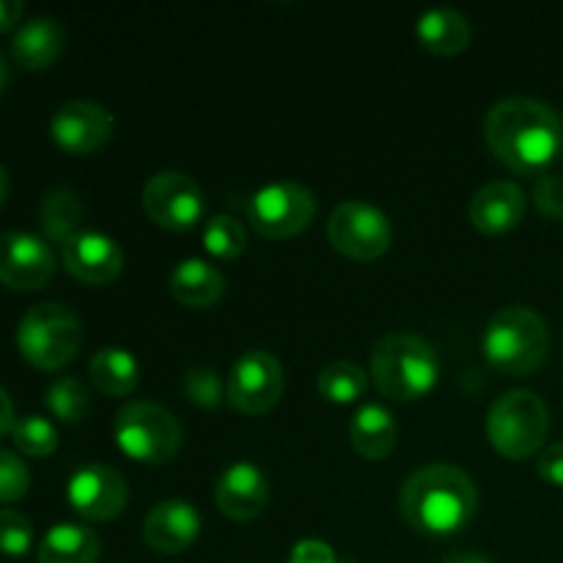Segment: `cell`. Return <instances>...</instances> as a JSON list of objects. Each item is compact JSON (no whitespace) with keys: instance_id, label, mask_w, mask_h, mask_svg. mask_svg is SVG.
I'll return each instance as SVG.
<instances>
[{"instance_id":"1","label":"cell","mask_w":563,"mask_h":563,"mask_svg":"<svg viewBox=\"0 0 563 563\" xmlns=\"http://www.w3.org/2000/svg\"><path fill=\"white\" fill-rule=\"evenodd\" d=\"M484 137L506 168L522 176H544L563 148V121L539 99H500L484 119Z\"/></svg>"},{"instance_id":"2","label":"cell","mask_w":563,"mask_h":563,"mask_svg":"<svg viewBox=\"0 0 563 563\" xmlns=\"http://www.w3.org/2000/svg\"><path fill=\"white\" fill-rule=\"evenodd\" d=\"M399 509L416 531L451 537L476 517V484L456 465L434 462L407 476L399 493Z\"/></svg>"},{"instance_id":"3","label":"cell","mask_w":563,"mask_h":563,"mask_svg":"<svg viewBox=\"0 0 563 563\" xmlns=\"http://www.w3.org/2000/svg\"><path fill=\"white\" fill-rule=\"evenodd\" d=\"M372 379L390 401H416L440 379V357L416 333H388L372 350Z\"/></svg>"},{"instance_id":"4","label":"cell","mask_w":563,"mask_h":563,"mask_svg":"<svg viewBox=\"0 0 563 563\" xmlns=\"http://www.w3.org/2000/svg\"><path fill=\"white\" fill-rule=\"evenodd\" d=\"M482 350L495 372L506 377H528L548 357L550 330L533 308L506 306L489 319Z\"/></svg>"},{"instance_id":"5","label":"cell","mask_w":563,"mask_h":563,"mask_svg":"<svg viewBox=\"0 0 563 563\" xmlns=\"http://www.w3.org/2000/svg\"><path fill=\"white\" fill-rule=\"evenodd\" d=\"M82 344L80 319L60 302H38L27 308L16 324V346L38 372H58L75 361Z\"/></svg>"},{"instance_id":"6","label":"cell","mask_w":563,"mask_h":563,"mask_svg":"<svg viewBox=\"0 0 563 563\" xmlns=\"http://www.w3.org/2000/svg\"><path fill=\"white\" fill-rule=\"evenodd\" d=\"M550 412L533 390H509L487 412V438L506 460H526L544 445Z\"/></svg>"},{"instance_id":"7","label":"cell","mask_w":563,"mask_h":563,"mask_svg":"<svg viewBox=\"0 0 563 563\" xmlns=\"http://www.w3.org/2000/svg\"><path fill=\"white\" fill-rule=\"evenodd\" d=\"M181 423L154 401H130L115 416V443L141 465H165L181 449Z\"/></svg>"},{"instance_id":"8","label":"cell","mask_w":563,"mask_h":563,"mask_svg":"<svg viewBox=\"0 0 563 563\" xmlns=\"http://www.w3.org/2000/svg\"><path fill=\"white\" fill-rule=\"evenodd\" d=\"M247 220L264 240H289L317 218V198L306 185L275 181L247 198Z\"/></svg>"},{"instance_id":"9","label":"cell","mask_w":563,"mask_h":563,"mask_svg":"<svg viewBox=\"0 0 563 563\" xmlns=\"http://www.w3.org/2000/svg\"><path fill=\"white\" fill-rule=\"evenodd\" d=\"M286 374L278 357L267 350H247L231 366L225 399L242 416H264L280 401Z\"/></svg>"},{"instance_id":"10","label":"cell","mask_w":563,"mask_h":563,"mask_svg":"<svg viewBox=\"0 0 563 563\" xmlns=\"http://www.w3.org/2000/svg\"><path fill=\"white\" fill-rule=\"evenodd\" d=\"M328 240L341 256L355 262H374L390 247L394 231L377 207L363 201H344L330 212Z\"/></svg>"},{"instance_id":"11","label":"cell","mask_w":563,"mask_h":563,"mask_svg":"<svg viewBox=\"0 0 563 563\" xmlns=\"http://www.w3.org/2000/svg\"><path fill=\"white\" fill-rule=\"evenodd\" d=\"M143 209L157 225L187 231L203 218V190L181 170H159L143 185Z\"/></svg>"},{"instance_id":"12","label":"cell","mask_w":563,"mask_h":563,"mask_svg":"<svg viewBox=\"0 0 563 563\" xmlns=\"http://www.w3.org/2000/svg\"><path fill=\"white\" fill-rule=\"evenodd\" d=\"M55 275V256L49 245L25 231L0 234V284L14 291H36Z\"/></svg>"},{"instance_id":"13","label":"cell","mask_w":563,"mask_h":563,"mask_svg":"<svg viewBox=\"0 0 563 563\" xmlns=\"http://www.w3.org/2000/svg\"><path fill=\"white\" fill-rule=\"evenodd\" d=\"M49 135L55 146L75 157H88L99 152L113 135V115L91 99H75L60 104L49 121Z\"/></svg>"},{"instance_id":"14","label":"cell","mask_w":563,"mask_h":563,"mask_svg":"<svg viewBox=\"0 0 563 563\" xmlns=\"http://www.w3.org/2000/svg\"><path fill=\"white\" fill-rule=\"evenodd\" d=\"M66 498L80 517L91 522H104L124 511L130 489H126L124 476L115 467L86 465L69 478Z\"/></svg>"},{"instance_id":"15","label":"cell","mask_w":563,"mask_h":563,"mask_svg":"<svg viewBox=\"0 0 563 563\" xmlns=\"http://www.w3.org/2000/svg\"><path fill=\"white\" fill-rule=\"evenodd\" d=\"M66 273L88 286H108L124 269V253L113 236L102 231H77L60 245Z\"/></svg>"},{"instance_id":"16","label":"cell","mask_w":563,"mask_h":563,"mask_svg":"<svg viewBox=\"0 0 563 563\" xmlns=\"http://www.w3.org/2000/svg\"><path fill=\"white\" fill-rule=\"evenodd\" d=\"M269 484L267 476L251 462H234L220 473L214 484V504L229 520L251 522L267 509Z\"/></svg>"},{"instance_id":"17","label":"cell","mask_w":563,"mask_h":563,"mask_svg":"<svg viewBox=\"0 0 563 563\" xmlns=\"http://www.w3.org/2000/svg\"><path fill=\"white\" fill-rule=\"evenodd\" d=\"M201 533V515L187 500H163L143 520V539L163 555L185 553Z\"/></svg>"},{"instance_id":"18","label":"cell","mask_w":563,"mask_h":563,"mask_svg":"<svg viewBox=\"0 0 563 563\" xmlns=\"http://www.w3.org/2000/svg\"><path fill=\"white\" fill-rule=\"evenodd\" d=\"M528 198L520 185L515 181H489L482 190L473 196L471 201V223L482 234H506V231L517 229L526 220Z\"/></svg>"},{"instance_id":"19","label":"cell","mask_w":563,"mask_h":563,"mask_svg":"<svg viewBox=\"0 0 563 563\" xmlns=\"http://www.w3.org/2000/svg\"><path fill=\"white\" fill-rule=\"evenodd\" d=\"M66 47V31L55 16H33L16 31L11 53L27 71H42L60 58Z\"/></svg>"},{"instance_id":"20","label":"cell","mask_w":563,"mask_h":563,"mask_svg":"<svg viewBox=\"0 0 563 563\" xmlns=\"http://www.w3.org/2000/svg\"><path fill=\"white\" fill-rule=\"evenodd\" d=\"M170 295L187 308H209L223 297L225 278L218 267L203 258H185L168 278Z\"/></svg>"},{"instance_id":"21","label":"cell","mask_w":563,"mask_h":563,"mask_svg":"<svg viewBox=\"0 0 563 563\" xmlns=\"http://www.w3.org/2000/svg\"><path fill=\"white\" fill-rule=\"evenodd\" d=\"M416 36L429 53L434 55H460L471 44V22L465 14L454 9H429L418 16Z\"/></svg>"},{"instance_id":"22","label":"cell","mask_w":563,"mask_h":563,"mask_svg":"<svg viewBox=\"0 0 563 563\" xmlns=\"http://www.w3.org/2000/svg\"><path fill=\"white\" fill-rule=\"evenodd\" d=\"M396 438H399V429L390 410H385L383 405L361 407L350 423L352 449L372 462L385 460L396 449Z\"/></svg>"},{"instance_id":"23","label":"cell","mask_w":563,"mask_h":563,"mask_svg":"<svg viewBox=\"0 0 563 563\" xmlns=\"http://www.w3.org/2000/svg\"><path fill=\"white\" fill-rule=\"evenodd\" d=\"M102 544L99 537L86 526L60 522L44 533L38 544V563H97Z\"/></svg>"},{"instance_id":"24","label":"cell","mask_w":563,"mask_h":563,"mask_svg":"<svg viewBox=\"0 0 563 563\" xmlns=\"http://www.w3.org/2000/svg\"><path fill=\"white\" fill-rule=\"evenodd\" d=\"M88 377L97 385V390L121 399V396H130L137 388V383H141V366H137L132 352L121 350V346H104V350H99L91 357Z\"/></svg>"},{"instance_id":"25","label":"cell","mask_w":563,"mask_h":563,"mask_svg":"<svg viewBox=\"0 0 563 563\" xmlns=\"http://www.w3.org/2000/svg\"><path fill=\"white\" fill-rule=\"evenodd\" d=\"M82 214H86V209H82L80 198H77L71 190L58 187V190L47 192L42 201L44 236H47L49 242H58V245H64L69 236H75L77 231H80Z\"/></svg>"},{"instance_id":"26","label":"cell","mask_w":563,"mask_h":563,"mask_svg":"<svg viewBox=\"0 0 563 563\" xmlns=\"http://www.w3.org/2000/svg\"><path fill=\"white\" fill-rule=\"evenodd\" d=\"M319 394L322 399L333 401V405H350L366 394L368 377L357 363L352 361H335L319 372Z\"/></svg>"},{"instance_id":"27","label":"cell","mask_w":563,"mask_h":563,"mask_svg":"<svg viewBox=\"0 0 563 563\" xmlns=\"http://www.w3.org/2000/svg\"><path fill=\"white\" fill-rule=\"evenodd\" d=\"M44 405H47V410L58 421L80 423L91 412V394H88V388L77 377H60L49 385Z\"/></svg>"},{"instance_id":"28","label":"cell","mask_w":563,"mask_h":563,"mask_svg":"<svg viewBox=\"0 0 563 563\" xmlns=\"http://www.w3.org/2000/svg\"><path fill=\"white\" fill-rule=\"evenodd\" d=\"M203 247L218 258H236L245 253L247 234L245 225L234 218V214H214L203 229Z\"/></svg>"},{"instance_id":"29","label":"cell","mask_w":563,"mask_h":563,"mask_svg":"<svg viewBox=\"0 0 563 563\" xmlns=\"http://www.w3.org/2000/svg\"><path fill=\"white\" fill-rule=\"evenodd\" d=\"M11 443L25 456H49L58 449V432L42 416H22L11 429Z\"/></svg>"},{"instance_id":"30","label":"cell","mask_w":563,"mask_h":563,"mask_svg":"<svg viewBox=\"0 0 563 563\" xmlns=\"http://www.w3.org/2000/svg\"><path fill=\"white\" fill-rule=\"evenodd\" d=\"M33 544V526L22 511L0 509V555L22 559Z\"/></svg>"},{"instance_id":"31","label":"cell","mask_w":563,"mask_h":563,"mask_svg":"<svg viewBox=\"0 0 563 563\" xmlns=\"http://www.w3.org/2000/svg\"><path fill=\"white\" fill-rule=\"evenodd\" d=\"M31 489V471L11 451L0 449V504H16Z\"/></svg>"},{"instance_id":"32","label":"cell","mask_w":563,"mask_h":563,"mask_svg":"<svg viewBox=\"0 0 563 563\" xmlns=\"http://www.w3.org/2000/svg\"><path fill=\"white\" fill-rule=\"evenodd\" d=\"M181 390H185V396L192 405L203 407V410H214L225 396L223 383H220V377L212 368H190L185 383H181Z\"/></svg>"},{"instance_id":"33","label":"cell","mask_w":563,"mask_h":563,"mask_svg":"<svg viewBox=\"0 0 563 563\" xmlns=\"http://www.w3.org/2000/svg\"><path fill=\"white\" fill-rule=\"evenodd\" d=\"M533 203L548 220H563V176H539L533 185Z\"/></svg>"},{"instance_id":"34","label":"cell","mask_w":563,"mask_h":563,"mask_svg":"<svg viewBox=\"0 0 563 563\" xmlns=\"http://www.w3.org/2000/svg\"><path fill=\"white\" fill-rule=\"evenodd\" d=\"M289 563H339L335 561V550L328 542H319V539H302L291 550Z\"/></svg>"},{"instance_id":"35","label":"cell","mask_w":563,"mask_h":563,"mask_svg":"<svg viewBox=\"0 0 563 563\" xmlns=\"http://www.w3.org/2000/svg\"><path fill=\"white\" fill-rule=\"evenodd\" d=\"M539 476L553 487H563V443H553L550 449L542 451L537 462Z\"/></svg>"},{"instance_id":"36","label":"cell","mask_w":563,"mask_h":563,"mask_svg":"<svg viewBox=\"0 0 563 563\" xmlns=\"http://www.w3.org/2000/svg\"><path fill=\"white\" fill-rule=\"evenodd\" d=\"M22 11H25L22 0H0V33L14 27L16 22H20Z\"/></svg>"},{"instance_id":"37","label":"cell","mask_w":563,"mask_h":563,"mask_svg":"<svg viewBox=\"0 0 563 563\" xmlns=\"http://www.w3.org/2000/svg\"><path fill=\"white\" fill-rule=\"evenodd\" d=\"M14 421V401H11V396L0 388V438H3V434H11Z\"/></svg>"},{"instance_id":"38","label":"cell","mask_w":563,"mask_h":563,"mask_svg":"<svg viewBox=\"0 0 563 563\" xmlns=\"http://www.w3.org/2000/svg\"><path fill=\"white\" fill-rule=\"evenodd\" d=\"M440 563H493V561L482 553H451Z\"/></svg>"},{"instance_id":"39","label":"cell","mask_w":563,"mask_h":563,"mask_svg":"<svg viewBox=\"0 0 563 563\" xmlns=\"http://www.w3.org/2000/svg\"><path fill=\"white\" fill-rule=\"evenodd\" d=\"M5 198H9V174H5V168L0 165V207L5 203Z\"/></svg>"},{"instance_id":"40","label":"cell","mask_w":563,"mask_h":563,"mask_svg":"<svg viewBox=\"0 0 563 563\" xmlns=\"http://www.w3.org/2000/svg\"><path fill=\"white\" fill-rule=\"evenodd\" d=\"M5 86H9V66H5L3 53H0V93L5 91Z\"/></svg>"}]
</instances>
